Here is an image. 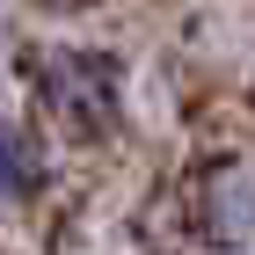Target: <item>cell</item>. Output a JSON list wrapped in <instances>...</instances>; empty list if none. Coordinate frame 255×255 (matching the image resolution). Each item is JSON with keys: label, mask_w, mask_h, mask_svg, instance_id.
<instances>
[{"label": "cell", "mask_w": 255, "mask_h": 255, "mask_svg": "<svg viewBox=\"0 0 255 255\" xmlns=\"http://www.w3.org/2000/svg\"><path fill=\"white\" fill-rule=\"evenodd\" d=\"M204 234L219 241V248H248L255 241V175L248 168H219L212 182H204Z\"/></svg>", "instance_id": "cell-2"}, {"label": "cell", "mask_w": 255, "mask_h": 255, "mask_svg": "<svg viewBox=\"0 0 255 255\" xmlns=\"http://www.w3.org/2000/svg\"><path fill=\"white\" fill-rule=\"evenodd\" d=\"M44 190V146L29 124L0 117V212H22L29 197Z\"/></svg>", "instance_id": "cell-3"}, {"label": "cell", "mask_w": 255, "mask_h": 255, "mask_svg": "<svg viewBox=\"0 0 255 255\" xmlns=\"http://www.w3.org/2000/svg\"><path fill=\"white\" fill-rule=\"evenodd\" d=\"M29 88L37 110L59 124L66 138H110L124 117V66L95 44H51L29 59Z\"/></svg>", "instance_id": "cell-1"}]
</instances>
